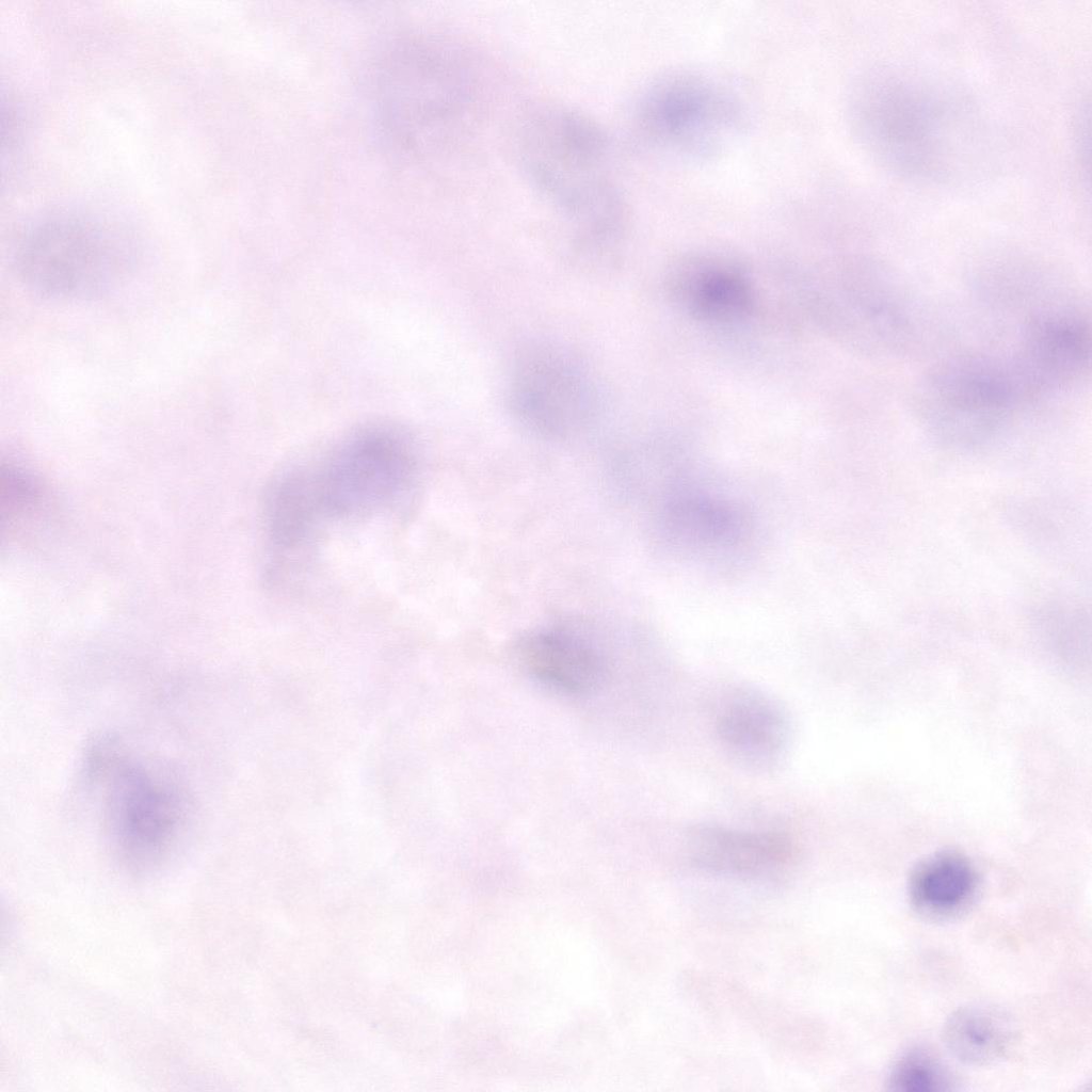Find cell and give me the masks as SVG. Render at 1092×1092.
<instances>
[{
	"label": "cell",
	"instance_id": "1",
	"mask_svg": "<svg viewBox=\"0 0 1092 1092\" xmlns=\"http://www.w3.org/2000/svg\"><path fill=\"white\" fill-rule=\"evenodd\" d=\"M515 155L531 188L572 227L577 247L619 245L626 206L611 140L595 118L562 102L540 103L516 127Z\"/></svg>",
	"mask_w": 1092,
	"mask_h": 1092
},
{
	"label": "cell",
	"instance_id": "2",
	"mask_svg": "<svg viewBox=\"0 0 1092 1092\" xmlns=\"http://www.w3.org/2000/svg\"><path fill=\"white\" fill-rule=\"evenodd\" d=\"M466 50L436 34L392 43L375 73L374 112L383 136L402 154L423 156L471 123L481 84Z\"/></svg>",
	"mask_w": 1092,
	"mask_h": 1092
},
{
	"label": "cell",
	"instance_id": "3",
	"mask_svg": "<svg viewBox=\"0 0 1092 1092\" xmlns=\"http://www.w3.org/2000/svg\"><path fill=\"white\" fill-rule=\"evenodd\" d=\"M964 111L942 87L890 69L867 76L852 107L868 151L888 171L918 181L948 178L967 155L973 134Z\"/></svg>",
	"mask_w": 1092,
	"mask_h": 1092
},
{
	"label": "cell",
	"instance_id": "4",
	"mask_svg": "<svg viewBox=\"0 0 1092 1092\" xmlns=\"http://www.w3.org/2000/svg\"><path fill=\"white\" fill-rule=\"evenodd\" d=\"M1025 402L1008 359L981 354L938 362L924 372L911 397L922 430L958 449L995 440Z\"/></svg>",
	"mask_w": 1092,
	"mask_h": 1092
},
{
	"label": "cell",
	"instance_id": "5",
	"mask_svg": "<svg viewBox=\"0 0 1092 1092\" xmlns=\"http://www.w3.org/2000/svg\"><path fill=\"white\" fill-rule=\"evenodd\" d=\"M505 402L525 430L550 440L585 433L604 408L599 381L588 363L569 347L544 337L523 341L512 354Z\"/></svg>",
	"mask_w": 1092,
	"mask_h": 1092
},
{
	"label": "cell",
	"instance_id": "6",
	"mask_svg": "<svg viewBox=\"0 0 1092 1092\" xmlns=\"http://www.w3.org/2000/svg\"><path fill=\"white\" fill-rule=\"evenodd\" d=\"M98 746L91 754L89 772L106 781L111 839L129 868L149 870L167 857L183 832L186 796L172 780L122 756L112 743Z\"/></svg>",
	"mask_w": 1092,
	"mask_h": 1092
},
{
	"label": "cell",
	"instance_id": "7",
	"mask_svg": "<svg viewBox=\"0 0 1092 1092\" xmlns=\"http://www.w3.org/2000/svg\"><path fill=\"white\" fill-rule=\"evenodd\" d=\"M17 269L35 291L61 299L100 295L132 266L133 251L115 229L92 218L47 219L22 239Z\"/></svg>",
	"mask_w": 1092,
	"mask_h": 1092
},
{
	"label": "cell",
	"instance_id": "8",
	"mask_svg": "<svg viewBox=\"0 0 1092 1092\" xmlns=\"http://www.w3.org/2000/svg\"><path fill=\"white\" fill-rule=\"evenodd\" d=\"M736 95L710 77L672 73L651 82L633 107L632 124L649 146L679 157L718 152L742 126Z\"/></svg>",
	"mask_w": 1092,
	"mask_h": 1092
},
{
	"label": "cell",
	"instance_id": "9",
	"mask_svg": "<svg viewBox=\"0 0 1092 1092\" xmlns=\"http://www.w3.org/2000/svg\"><path fill=\"white\" fill-rule=\"evenodd\" d=\"M413 470L412 445L401 432L365 429L338 450L317 482L322 510L336 515L371 512L398 495Z\"/></svg>",
	"mask_w": 1092,
	"mask_h": 1092
},
{
	"label": "cell",
	"instance_id": "10",
	"mask_svg": "<svg viewBox=\"0 0 1092 1092\" xmlns=\"http://www.w3.org/2000/svg\"><path fill=\"white\" fill-rule=\"evenodd\" d=\"M1090 323L1069 308L1041 310L1026 320L1012 372L1026 402L1074 388L1090 370Z\"/></svg>",
	"mask_w": 1092,
	"mask_h": 1092
},
{
	"label": "cell",
	"instance_id": "11",
	"mask_svg": "<svg viewBox=\"0 0 1092 1092\" xmlns=\"http://www.w3.org/2000/svg\"><path fill=\"white\" fill-rule=\"evenodd\" d=\"M713 725L722 751L752 772L776 768L792 738L786 708L771 694L750 686L736 687L722 698Z\"/></svg>",
	"mask_w": 1092,
	"mask_h": 1092
},
{
	"label": "cell",
	"instance_id": "12",
	"mask_svg": "<svg viewBox=\"0 0 1092 1092\" xmlns=\"http://www.w3.org/2000/svg\"><path fill=\"white\" fill-rule=\"evenodd\" d=\"M692 862L706 871L743 881H769L786 874L798 850L786 835L719 824L695 826L689 835Z\"/></svg>",
	"mask_w": 1092,
	"mask_h": 1092
},
{
	"label": "cell",
	"instance_id": "13",
	"mask_svg": "<svg viewBox=\"0 0 1092 1092\" xmlns=\"http://www.w3.org/2000/svg\"><path fill=\"white\" fill-rule=\"evenodd\" d=\"M515 653L521 668L540 682L566 694H584L606 676L600 648L578 627L556 624L523 635Z\"/></svg>",
	"mask_w": 1092,
	"mask_h": 1092
},
{
	"label": "cell",
	"instance_id": "14",
	"mask_svg": "<svg viewBox=\"0 0 1092 1092\" xmlns=\"http://www.w3.org/2000/svg\"><path fill=\"white\" fill-rule=\"evenodd\" d=\"M978 889L973 864L954 851L930 855L912 871L908 895L914 911L931 920H945L965 911Z\"/></svg>",
	"mask_w": 1092,
	"mask_h": 1092
},
{
	"label": "cell",
	"instance_id": "15",
	"mask_svg": "<svg viewBox=\"0 0 1092 1092\" xmlns=\"http://www.w3.org/2000/svg\"><path fill=\"white\" fill-rule=\"evenodd\" d=\"M943 1040L963 1063L986 1065L1002 1058L1015 1040V1025L1002 1009L983 1003L958 1008L946 1019Z\"/></svg>",
	"mask_w": 1092,
	"mask_h": 1092
},
{
	"label": "cell",
	"instance_id": "16",
	"mask_svg": "<svg viewBox=\"0 0 1092 1092\" xmlns=\"http://www.w3.org/2000/svg\"><path fill=\"white\" fill-rule=\"evenodd\" d=\"M319 511L323 510L317 483L301 477L287 478L271 500L269 524L272 537L280 546L296 545L307 536Z\"/></svg>",
	"mask_w": 1092,
	"mask_h": 1092
},
{
	"label": "cell",
	"instance_id": "17",
	"mask_svg": "<svg viewBox=\"0 0 1092 1092\" xmlns=\"http://www.w3.org/2000/svg\"><path fill=\"white\" fill-rule=\"evenodd\" d=\"M956 1081L945 1064L928 1048L916 1046L905 1050L892 1065L886 1086L900 1092H937L954 1090Z\"/></svg>",
	"mask_w": 1092,
	"mask_h": 1092
},
{
	"label": "cell",
	"instance_id": "18",
	"mask_svg": "<svg viewBox=\"0 0 1092 1092\" xmlns=\"http://www.w3.org/2000/svg\"><path fill=\"white\" fill-rule=\"evenodd\" d=\"M690 295L695 309L711 317L733 316L749 303L743 279L732 271L708 270L695 276Z\"/></svg>",
	"mask_w": 1092,
	"mask_h": 1092
},
{
	"label": "cell",
	"instance_id": "19",
	"mask_svg": "<svg viewBox=\"0 0 1092 1092\" xmlns=\"http://www.w3.org/2000/svg\"><path fill=\"white\" fill-rule=\"evenodd\" d=\"M669 520L681 531L710 539L723 536L734 526L728 511L702 501L679 502L671 507Z\"/></svg>",
	"mask_w": 1092,
	"mask_h": 1092
}]
</instances>
